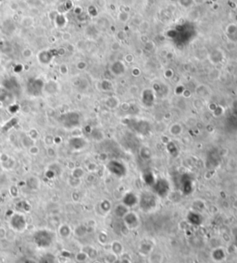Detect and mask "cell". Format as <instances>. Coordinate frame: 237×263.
I'll return each mask as SVG.
<instances>
[{"mask_svg": "<svg viewBox=\"0 0 237 263\" xmlns=\"http://www.w3.org/2000/svg\"><path fill=\"white\" fill-rule=\"evenodd\" d=\"M27 135H28V136H29L32 140H35V141L39 138V132H38V130H37V129H35V128H31V129H30Z\"/></svg>", "mask_w": 237, "mask_h": 263, "instance_id": "13", "label": "cell"}, {"mask_svg": "<svg viewBox=\"0 0 237 263\" xmlns=\"http://www.w3.org/2000/svg\"><path fill=\"white\" fill-rule=\"evenodd\" d=\"M119 20L121 21V22H126L128 20H129V15L127 12L125 11H122L119 14Z\"/></svg>", "mask_w": 237, "mask_h": 263, "instance_id": "18", "label": "cell"}, {"mask_svg": "<svg viewBox=\"0 0 237 263\" xmlns=\"http://www.w3.org/2000/svg\"><path fill=\"white\" fill-rule=\"evenodd\" d=\"M71 1H75V0H71Z\"/></svg>", "mask_w": 237, "mask_h": 263, "instance_id": "31", "label": "cell"}, {"mask_svg": "<svg viewBox=\"0 0 237 263\" xmlns=\"http://www.w3.org/2000/svg\"><path fill=\"white\" fill-rule=\"evenodd\" d=\"M44 85H45V82H43L39 79H35L33 80H31L27 86L28 92L31 93L32 96H39L43 92Z\"/></svg>", "mask_w": 237, "mask_h": 263, "instance_id": "2", "label": "cell"}, {"mask_svg": "<svg viewBox=\"0 0 237 263\" xmlns=\"http://www.w3.org/2000/svg\"><path fill=\"white\" fill-rule=\"evenodd\" d=\"M121 263H131V262H130V259L122 258V260H121Z\"/></svg>", "mask_w": 237, "mask_h": 263, "instance_id": "29", "label": "cell"}, {"mask_svg": "<svg viewBox=\"0 0 237 263\" xmlns=\"http://www.w3.org/2000/svg\"><path fill=\"white\" fill-rule=\"evenodd\" d=\"M126 60L128 61V62H132L133 61V56H132V55L131 54H129V55H127V56H126Z\"/></svg>", "mask_w": 237, "mask_h": 263, "instance_id": "27", "label": "cell"}, {"mask_svg": "<svg viewBox=\"0 0 237 263\" xmlns=\"http://www.w3.org/2000/svg\"><path fill=\"white\" fill-rule=\"evenodd\" d=\"M94 263H98V262H94Z\"/></svg>", "mask_w": 237, "mask_h": 263, "instance_id": "32", "label": "cell"}, {"mask_svg": "<svg viewBox=\"0 0 237 263\" xmlns=\"http://www.w3.org/2000/svg\"><path fill=\"white\" fill-rule=\"evenodd\" d=\"M233 207H234V208H237V200H236L235 202L233 203Z\"/></svg>", "mask_w": 237, "mask_h": 263, "instance_id": "30", "label": "cell"}, {"mask_svg": "<svg viewBox=\"0 0 237 263\" xmlns=\"http://www.w3.org/2000/svg\"><path fill=\"white\" fill-rule=\"evenodd\" d=\"M105 260L107 263H115L118 260V255H116L113 252H110L107 254V256L105 257Z\"/></svg>", "mask_w": 237, "mask_h": 263, "instance_id": "12", "label": "cell"}, {"mask_svg": "<svg viewBox=\"0 0 237 263\" xmlns=\"http://www.w3.org/2000/svg\"><path fill=\"white\" fill-rule=\"evenodd\" d=\"M73 12H74L76 15H81V14L83 13V9H82L81 7L77 6V7H75V8L73 9Z\"/></svg>", "mask_w": 237, "mask_h": 263, "instance_id": "26", "label": "cell"}, {"mask_svg": "<svg viewBox=\"0 0 237 263\" xmlns=\"http://www.w3.org/2000/svg\"><path fill=\"white\" fill-rule=\"evenodd\" d=\"M58 71L61 75H67L68 73H69V68H68V66L66 64H62L59 66Z\"/></svg>", "mask_w": 237, "mask_h": 263, "instance_id": "16", "label": "cell"}, {"mask_svg": "<svg viewBox=\"0 0 237 263\" xmlns=\"http://www.w3.org/2000/svg\"><path fill=\"white\" fill-rule=\"evenodd\" d=\"M96 168H97V165H96L95 163H93V162H90L88 165H87V169H88V171H90V172L95 171Z\"/></svg>", "mask_w": 237, "mask_h": 263, "instance_id": "25", "label": "cell"}, {"mask_svg": "<svg viewBox=\"0 0 237 263\" xmlns=\"http://www.w3.org/2000/svg\"><path fill=\"white\" fill-rule=\"evenodd\" d=\"M21 144L25 148H30L32 145H35V140H32L28 135H24V137L21 138Z\"/></svg>", "mask_w": 237, "mask_h": 263, "instance_id": "11", "label": "cell"}, {"mask_svg": "<svg viewBox=\"0 0 237 263\" xmlns=\"http://www.w3.org/2000/svg\"><path fill=\"white\" fill-rule=\"evenodd\" d=\"M44 143L47 147H52V145L54 144V137L52 135H46L44 138Z\"/></svg>", "mask_w": 237, "mask_h": 263, "instance_id": "15", "label": "cell"}, {"mask_svg": "<svg viewBox=\"0 0 237 263\" xmlns=\"http://www.w3.org/2000/svg\"><path fill=\"white\" fill-rule=\"evenodd\" d=\"M46 154H47V156L50 157V158L55 157V156H56V151H55V149H54L53 147H47V149H46Z\"/></svg>", "mask_w": 237, "mask_h": 263, "instance_id": "21", "label": "cell"}, {"mask_svg": "<svg viewBox=\"0 0 237 263\" xmlns=\"http://www.w3.org/2000/svg\"><path fill=\"white\" fill-rule=\"evenodd\" d=\"M58 121L66 128H73L79 126L81 122L80 115L76 112H68L58 117Z\"/></svg>", "mask_w": 237, "mask_h": 263, "instance_id": "1", "label": "cell"}, {"mask_svg": "<svg viewBox=\"0 0 237 263\" xmlns=\"http://www.w3.org/2000/svg\"><path fill=\"white\" fill-rule=\"evenodd\" d=\"M58 91H59V85L55 80H49V81L46 82L45 85H44L43 91L47 93V94H49V95L56 94Z\"/></svg>", "mask_w": 237, "mask_h": 263, "instance_id": "4", "label": "cell"}, {"mask_svg": "<svg viewBox=\"0 0 237 263\" xmlns=\"http://www.w3.org/2000/svg\"><path fill=\"white\" fill-rule=\"evenodd\" d=\"M62 140H61V138L60 137H54V144H58L60 143Z\"/></svg>", "mask_w": 237, "mask_h": 263, "instance_id": "28", "label": "cell"}, {"mask_svg": "<svg viewBox=\"0 0 237 263\" xmlns=\"http://www.w3.org/2000/svg\"><path fill=\"white\" fill-rule=\"evenodd\" d=\"M54 58L53 52L51 50H42L37 55V59L41 65H48Z\"/></svg>", "mask_w": 237, "mask_h": 263, "instance_id": "3", "label": "cell"}, {"mask_svg": "<svg viewBox=\"0 0 237 263\" xmlns=\"http://www.w3.org/2000/svg\"><path fill=\"white\" fill-rule=\"evenodd\" d=\"M54 22L56 24V26L57 28H63L67 25L68 23V19L66 18V16L64 14L58 13L57 16L56 17V19L54 20Z\"/></svg>", "mask_w": 237, "mask_h": 263, "instance_id": "6", "label": "cell"}, {"mask_svg": "<svg viewBox=\"0 0 237 263\" xmlns=\"http://www.w3.org/2000/svg\"><path fill=\"white\" fill-rule=\"evenodd\" d=\"M32 55H33L32 50H31V48H29V47L24 48V49L22 50V52H21V55H22L25 59H29V58H31V57L32 56Z\"/></svg>", "mask_w": 237, "mask_h": 263, "instance_id": "14", "label": "cell"}, {"mask_svg": "<svg viewBox=\"0 0 237 263\" xmlns=\"http://www.w3.org/2000/svg\"><path fill=\"white\" fill-rule=\"evenodd\" d=\"M69 144H70V146H71L72 149L77 151V150L83 149V148L85 146L86 142H85V140H84L83 138H81V137H74V138H72V139L70 140Z\"/></svg>", "mask_w": 237, "mask_h": 263, "instance_id": "5", "label": "cell"}, {"mask_svg": "<svg viewBox=\"0 0 237 263\" xmlns=\"http://www.w3.org/2000/svg\"><path fill=\"white\" fill-rule=\"evenodd\" d=\"M61 38L64 41H70L72 39V34H70L69 31H65V32H63V34H62Z\"/></svg>", "mask_w": 237, "mask_h": 263, "instance_id": "23", "label": "cell"}, {"mask_svg": "<svg viewBox=\"0 0 237 263\" xmlns=\"http://www.w3.org/2000/svg\"><path fill=\"white\" fill-rule=\"evenodd\" d=\"M35 24V19L31 16H25L20 20V25L24 28H30Z\"/></svg>", "mask_w": 237, "mask_h": 263, "instance_id": "8", "label": "cell"}, {"mask_svg": "<svg viewBox=\"0 0 237 263\" xmlns=\"http://www.w3.org/2000/svg\"><path fill=\"white\" fill-rule=\"evenodd\" d=\"M170 131H171V134H172L174 136H178V135L183 133V126H182V125H180L178 123L172 124V126L170 128Z\"/></svg>", "mask_w": 237, "mask_h": 263, "instance_id": "9", "label": "cell"}, {"mask_svg": "<svg viewBox=\"0 0 237 263\" xmlns=\"http://www.w3.org/2000/svg\"><path fill=\"white\" fill-rule=\"evenodd\" d=\"M0 63H1V60H0Z\"/></svg>", "mask_w": 237, "mask_h": 263, "instance_id": "33", "label": "cell"}, {"mask_svg": "<svg viewBox=\"0 0 237 263\" xmlns=\"http://www.w3.org/2000/svg\"><path fill=\"white\" fill-rule=\"evenodd\" d=\"M76 67H77V69H78L79 70H83V69H86L87 64H86L84 61H79V62L76 64Z\"/></svg>", "mask_w": 237, "mask_h": 263, "instance_id": "22", "label": "cell"}, {"mask_svg": "<svg viewBox=\"0 0 237 263\" xmlns=\"http://www.w3.org/2000/svg\"><path fill=\"white\" fill-rule=\"evenodd\" d=\"M9 160V156L6 153H1L0 154V162H7Z\"/></svg>", "mask_w": 237, "mask_h": 263, "instance_id": "24", "label": "cell"}, {"mask_svg": "<svg viewBox=\"0 0 237 263\" xmlns=\"http://www.w3.org/2000/svg\"><path fill=\"white\" fill-rule=\"evenodd\" d=\"M39 151H40L39 148L37 146H35V145H32L31 147L29 148V152L31 155H37L39 153Z\"/></svg>", "mask_w": 237, "mask_h": 263, "instance_id": "19", "label": "cell"}, {"mask_svg": "<svg viewBox=\"0 0 237 263\" xmlns=\"http://www.w3.org/2000/svg\"><path fill=\"white\" fill-rule=\"evenodd\" d=\"M111 252L115 253L116 255L120 256L123 254V247L120 242L119 241H114L111 245Z\"/></svg>", "mask_w": 237, "mask_h": 263, "instance_id": "7", "label": "cell"}, {"mask_svg": "<svg viewBox=\"0 0 237 263\" xmlns=\"http://www.w3.org/2000/svg\"><path fill=\"white\" fill-rule=\"evenodd\" d=\"M83 175V171L82 168H75L73 170V173H72V176L74 178H80L82 177V176Z\"/></svg>", "mask_w": 237, "mask_h": 263, "instance_id": "17", "label": "cell"}, {"mask_svg": "<svg viewBox=\"0 0 237 263\" xmlns=\"http://www.w3.org/2000/svg\"><path fill=\"white\" fill-rule=\"evenodd\" d=\"M179 3L181 6L184 8H188L194 3V0H179Z\"/></svg>", "mask_w": 237, "mask_h": 263, "instance_id": "20", "label": "cell"}, {"mask_svg": "<svg viewBox=\"0 0 237 263\" xmlns=\"http://www.w3.org/2000/svg\"><path fill=\"white\" fill-rule=\"evenodd\" d=\"M9 91L5 87H0V103H5L9 99Z\"/></svg>", "mask_w": 237, "mask_h": 263, "instance_id": "10", "label": "cell"}]
</instances>
